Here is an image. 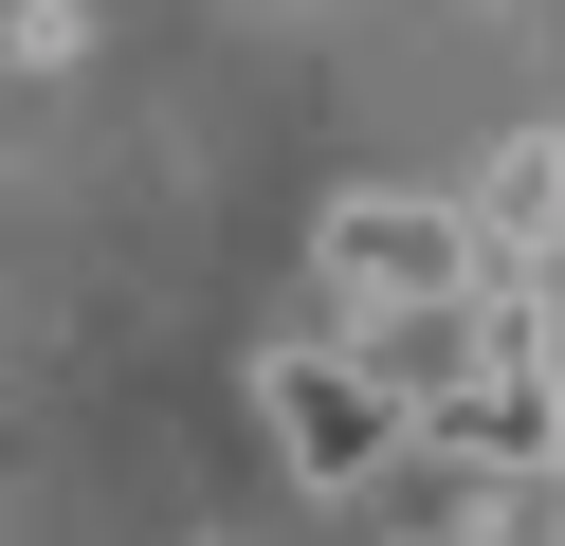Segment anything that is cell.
Returning <instances> with one entry per match:
<instances>
[{
  "label": "cell",
  "mask_w": 565,
  "mask_h": 546,
  "mask_svg": "<svg viewBox=\"0 0 565 546\" xmlns=\"http://www.w3.org/2000/svg\"><path fill=\"white\" fill-rule=\"evenodd\" d=\"M529 546H565V492H529Z\"/></svg>",
  "instance_id": "obj_5"
},
{
  "label": "cell",
  "mask_w": 565,
  "mask_h": 546,
  "mask_svg": "<svg viewBox=\"0 0 565 546\" xmlns=\"http://www.w3.org/2000/svg\"><path fill=\"white\" fill-rule=\"evenodd\" d=\"M419 546H475V528H419Z\"/></svg>",
  "instance_id": "obj_6"
},
{
  "label": "cell",
  "mask_w": 565,
  "mask_h": 546,
  "mask_svg": "<svg viewBox=\"0 0 565 546\" xmlns=\"http://www.w3.org/2000/svg\"><path fill=\"white\" fill-rule=\"evenodd\" d=\"M475 274H492L475 201H402V182H365V201L310 218V310H329V328H438V310H475Z\"/></svg>",
  "instance_id": "obj_2"
},
{
  "label": "cell",
  "mask_w": 565,
  "mask_h": 546,
  "mask_svg": "<svg viewBox=\"0 0 565 546\" xmlns=\"http://www.w3.org/2000/svg\"><path fill=\"white\" fill-rule=\"evenodd\" d=\"M475 237H492V274H547V237H565V128H511L475 164Z\"/></svg>",
  "instance_id": "obj_3"
},
{
  "label": "cell",
  "mask_w": 565,
  "mask_h": 546,
  "mask_svg": "<svg viewBox=\"0 0 565 546\" xmlns=\"http://www.w3.org/2000/svg\"><path fill=\"white\" fill-rule=\"evenodd\" d=\"M92 55V0H19V73H74Z\"/></svg>",
  "instance_id": "obj_4"
},
{
  "label": "cell",
  "mask_w": 565,
  "mask_h": 546,
  "mask_svg": "<svg viewBox=\"0 0 565 546\" xmlns=\"http://www.w3.org/2000/svg\"><path fill=\"white\" fill-rule=\"evenodd\" d=\"M419 400L438 383H383V328H329V310L256 364V419H274V456H292V492H383V473L419 456Z\"/></svg>",
  "instance_id": "obj_1"
}]
</instances>
